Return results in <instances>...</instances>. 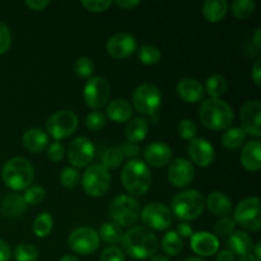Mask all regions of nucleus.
<instances>
[{"label":"nucleus","instance_id":"nucleus-1","mask_svg":"<svg viewBox=\"0 0 261 261\" xmlns=\"http://www.w3.org/2000/svg\"><path fill=\"white\" fill-rule=\"evenodd\" d=\"M122 247L125 252L138 260L152 257L158 249L155 234L147 227H134L122 236Z\"/></svg>","mask_w":261,"mask_h":261},{"label":"nucleus","instance_id":"nucleus-2","mask_svg":"<svg viewBox=\"0 0 261 261\" xmlns=\"http://www.w3.org/2000/svg\"><path fill=\"white\" fill-rule=\"evenodd\" d=\"M233 110L221 98H208L199 109V119L201 124L214 132L228 129L233 121Z\"/></svg>","mask_w":261,"mask_h":261},{"label":"nucleus","instance_id":"nucleus-3","mask_svg":"<svg viewBox=\"0 0 261 261\" xmlns=\"http://www.w3.org/2000/svg\"><path fill=\"white\" fill-rule=\"evenodd\" d=\"M121 182L125 190L133 195H144L152 184V173L145 162L132 160L121 171Z\"/></svg>","mask_w":261,"mask_h":261},{"label":"nucleus","instance_id":"nucleus-4","mask_svg":"<svg viewBox=\"0 0 261 261\" xmlns=\"http://www.w3.org/2000/svg\"><path fill=\"white\" fill-rule=\"evenodd\" d=\"M5 185L14 191H22L30 188L35 177V170L30 161L22 157H14L8 161L2 171Z\"/></svg>","mask_w":261,"mask_h":261},{"label":"nucleus","instance_id":"nucleus-5","mask_svg":"<svg viewBox=\"0 0 261 261\" xmlns=\"http://www.w3.org/2000/svg\"><path fill=\"white\" fill-rule=\"evenodd\" d=\"M204 196L196 190H185L178 193L171 203V213L182 221H194L204 211Z\"/></svg>","mask_w":261,"mask_h":261},{"label":"nucleus","instance_id":"nucleus-6","mask_svg":"<svg viewBox=\"0 0 261 261\" xmlns=\"http://www.w3.org/2000/svg\"><path fill=\"white\" fill-rule=\"evenodd\" d=\"M110 217L120 227L134 224L140 216V204L130 195H119L112 200L109 209Z\"/></svg>","mask_w":261,"mask_h":261},{"label":"nucleus","instance_id":"nucleus-7","mask_svg":"<svg viewBox=\"0 0 261 261\" xmlns=\"http://www.w3.org/2000/svg\"><path fill=\"white\" fill-rule=\"evenodd\" d=\"M111 184V176L106 167L97 163L88 166L82 177V185L84 191L92 198H101L109 191Z\"/></svg>","mask_w":261,"mask_h":261},{"label":"nucleus","instance_id":"nucleus-8","mask_svg":"<svg viewBox=\"0 0 261 261\" xmlns=\"http://www.w3.org/2000/svg\"><path fill=\"white\" fill-rule=\"evenodd\" d=\"M162 103V93L154 84L144 83L138 86L133 92V105L139 114L153 115Z\"/></svg>","mask_w":261,"mask_h":261},{"label":"nucleus","instance_id":"nucleus-9","mask_svg":"<svg viewBox=\"0 0 261 261\" xmlns=\"http://www.w3.org/2000/svg\"><path fill=\"white\" fill-rule=\"evenodd\" d=\"M234 222L247 231H259L261 228L260 199L256 196L246 198L237 204L234 209Z\"/></svg>","mask_w":261,"mask_h":261},{"label":"nucleus","instance_id":"nucleus-10","mask_svg":"<svg viewBox=\"0 0 261 261\" xmlns=\"http://www.w3.org/2000/svg\"><path fill=\"white\" fill-rule=\"evenodd\" d=\"M78 127V117L71 110H60L54 112L46 122L47 133L56 140L70 137Z\"/></svg>","mask_w":261,"mask_h":261},{"label":"nucleus","instance_id":"nucleus-11","mask_svg":"<svg viewBox=\"0 0 261 261\" xmlns=\"http://www.w3.org/2000/svg\"><path fill=\"white\" fill-rule=\"evenodd\" d=\"M111 93V87L103 76H93L84 86L83 97L88 107L99 110L107 103Z\"/></svg>","mask_w":261,"mask_h":261},{"label":"nucleus","instance_id":"nucleus-12","mask_svg":"<svg viewBox=\"0 0 261 261\" xmlns=\"http://www.w3.org/2000/svg\"><path fill=\"white\" fill-rule=\"evenodd\" d=\"M68 245L75 254L91 255L99 247V236L91 227H79L70 233Z\"/></svg>","mask_w":261,"mask_h":261},{"label":"nucleus","instance_id":"nucleus-13","mask_svg":"<svg viewBox=\"0 0 261 261\" xmlns=\"http://www.w3.org/2000/svg\"><path fill=\"white\" fill-rule=\"evenodd\" d=\"M140 217L148 229L165 231L172 224V213L170 208L162 203H150L145 205L143 211H140Z\"/></svg>","mask_w":261,"mask_h":261},{"label":"nucleus","instance_id":"nucleus-14","mask_svg":"<svg viewBox=\"0 0 261 261\" xmlns=\"http://www.w3.org/2000/svg\"><path fill=\"white\" fill-rule=\"evenodd\" d=\"M94 158V145L88 138L78 137L69 144L68 160L74 168L88 166Z\"/></svg>","mask_w":261,"mask_h":261},{"label":"nucleus","instance_id":"nucleus-15","mask_svg":"<svg viewBox=\"0 0 261 261\" xmlns=\"http://www.w3.org/2000/svg\"><path fill=\"white\" fill-rule=\"evenodd\" d=\"M260 115H261V102L259 99H252V101L245 102L241 107L240 112V120H241V129L245 134H249L251 137L260 138Z\"/></svg>","mask_w":261,"mask_h":261},{"label":"nucleus","instance_id":"nucleus-16","mask_svg":"<svg viewBox=\"0 0 261 261\" xmlns=\"http://www.w3.org/2000/svg\"><path fill=\"white\" fill-rule=\"evenodd\" d=\"M137 40L130 33L119 32L109 38L106 43V50L112 58L125 59L137 51Z\"/></svg>","mask_w":261,"mask_h":261},{"label":"nucleus","instance_id":"nucleus-17","mask_svg":"<svg viewBox=\"0 0 261 261\" xmlns=\"http://www.w3.org/2000/svg\"><path fill=\"white\" fill-rule=\"evenodd\" d=\"M168 180L176 188H186L195 176L194 165L186 158H176L168 167Z\"/></svg>","mask_w":261,"mask_h":261},{"label":"nucleus","instance_id":"nucleus-18","mask_svg":"<svg viewBox=\"0 0 261 261\" xmlns=\"http://www.w3.org/2000/svg\"><path fill=\"white\" fill-rule=\"evenodd\" d=\"M188 154L193 163L199 167H208L213 163L216 153L211 143L204 138H195L190 140L188 147Z\"/></svg>","mask_w":261,"mask_h":261},{"label":"nucleus","instance_id":"nucleus-19","mask_svg":"<svg viewBox=\"0 0 261 261\" xmlns=\"http://www.w3.org/2000/svg\"><path fill=\"white\" fill-rule=\"evenodd\" d=\"M191 250L200 257H208L217 254L219 249V241L214 234L209 232L193 233L190 241Z\"/></svg>","mask_w":261,"mask_h":261},{"label":"nucleus","instance_id":"nucleus-20","mask_svg":"<svg viewBox=\"0 0 261 261\" xmlns=\"http://www.w3.org/2000/svg\"><path fill=\"white\" fill-rule=\"evenodd\" d=\"M172 158V149L163 142H154L144 150L145 162L153 167H165Z\"/></svg>","mask_w":261,"mask_h":261},{"label":"nucleus","instance_id":"nucleus-21","mask_svg":"<svg viewBox=\"0 0 261 261\" xmlns=\"http://www.w3.org/2000/svg\"><path fill=\"white\" fill-rule=\"evenodd\" d=\"M176 92L182 101L188 103H195L203 99L205 94L203 84L194 78H184L176 86Z\"/></svg>","mask_w":261,"mask_h":261},{"label":"nucleus","instance_id":"nucleus-22","mask_svg":"<svg viewBox=\"0 0 261 261\" xmlns=\"http://www.w3.org/2000/svg\"><path fill=\"white\" fill-rule=\"evenodd\" d=\"M261 145L259 140H251L246 143L241 152V163L247 171L257 172L261 168Z\"/></svg>","mask_w":261,"mask_h":261},{"label":"nucleus","instance_id":"nucleus-23","mask_svg":"<svg viewBox=\"0 0 261 261\" xmlns=\"http://www.w3.org/2000/svg\"><path fill=\"white\" fill-rule=\"evenodd\" d=\"M23 147L32 153H40L46 149L48 144V137L43 130L32 127L25 130L22 137Z\"/></svg>","mask_w":261,"mask_h":261},{"label":"nucleus","instance_id":"nucleus-24","mask_svg":"<svg viewBox=\"0 0 261 261\" xmlns=\"http://www.w3.org/2000/svg\"><path fill=\"white\" fill-rule=\"evenodd\" d=\"M227 247L228 251L237 256L251 254L252 251V239L244 231H234L227 240Z\"/></svg>","mask_w":261,"mask_h":261},{"label":"nucleus","instance_id":"nucleus-25","mask_svg":"<svg viewBox=\"0 0 261 261\" xmlns=\"http://www.w3.org/2000/svg\"><path fill=\"white\" fill-rule=\"evenodd\" d=\"M27 204L19 194H9L0 204V213L7 218H17L24 213Z\"/></svg>","mask_w":261,"mask_h":261},{"label":"nucleus","instance_id":"nucleus-26","mask_svg":"<svg viewBox=\"0 0 261 261\" xmlns=\"http://www.w3.org/2000/svg\"><path fill=\"white\" fill-rule=\"evenodd\" d=\"M106 115L114 122H126L133 115V106L124 98L114 99L107 106Z\"/></svg>","mask_w":261,"mask_h":261},{"label":"nucleus","instance_id":"nucleus-27","mask_svg":"<svg viewBox=\"0 0 261 261\" xmlns=\"http://www.w3.org/2000/svg\"><path fill=\"white\" fill-rule=\"evenodd\" d=\"M205 204L214 216L226 217L232 211L231 199L221 191H213V193L209 194Z\"/></svg>","mask_w":261,"mask_h":261},{"label":"nucleus","instance_id":"nucleus-28","mask_svg":"<svg viewBox=\"0 0 261 261\" xmlns=\"http://www.w3.org/2000/svg\"><path fill=\"white\" fill-rule=\"evenodd\" d=\"M148 130H149V125H148L147 120L144 117H135L127 122L126 127H125V137L130 143L137 144L145 139Z\"/></svg>","mask_w":261,"mask_h":261},{"label":"nucleus","instance_id":"nucleus-29","mask_svg":"<svg viewBox=\"0 0 261 261\" xmlns=\"http://www.w3.org/2000/svg\"><path fill=\"white\" fill-rule=\"evenodd\" d=\"M228 3L226 0H206L203 5V14L211 23H218L226 17Z\"/></svg>","mask_w":261,"mask_h":261},{"label":"nucleus","instance_id":"nucleus-30","mask_svg":"<svg viewBox=\"0 0 261 261\" xmlns=\"http://www.w3.org/2000/svg\"><path fill=\"white\" fill-rule=\"evenodd\" d=\"M161 247L168 256H177L184 249L182 239L176 233V231H168L161 241Z\"/></svg>","mask_w":261,"mask_h":261},{"label":"nucleus","instance_id":"nucleus-31","mask_svg":"<svg viewBox=\"0 0 261 261\" xmlns=\"http://www.w3.org/2000/svg\"><path fill=\"white\" fill-rule=\"evenodd\" d=\"M246 142V134L241 127H229L222 135V144L228 149H237Z\"/></svg>","mask_w":261,"mask_h":261},{"label":"nucleus","instance_id":"nucleus-32","mask_svg":"<svg viewBox=\"0 0 261 261\" xmlns=\"http://www.w3.org/2000/svg\"><path fill=\"white\" fill-rule=\"evenodd\" d=\"M204 89L211 96V98H219V97L223 96L227 92L228 83H227V79L223 75L214 74V75L209 76L206 79V86Z\"/></svg>","mask_w":261,"mask_h":261},{"label":"nucleus","instance_id":"nucleus-33","mask_svg":"<svg viewBox=\"0 0 261 261\" xmlns=\"http://www.w3.org/2000/svg\"><path fill=\"white\" fill-rule=\"evenodd\" d=\"M98 236L107 244H117L122 240L124 231H122V227H120L115 222H106L99 228Z\"/></svg>","mask_w":261,"mask_h":261},{"label":"nucleus","instance_id":"nucleus-34","mask_svg":"<svg viewBox=\"0 0 261 261\" xmlns=\"http://www.w3.org/2000/svg\"><path fill=\"white\" fill-rule=\"evenodd\" d=\"M54 221L53 217L48 213H41L40 216H37L33 221L32 229L33 233H35L36 237H40V239H43L47 234H50V232L53 231Z\"/></svg>","mask_w":261,"mask_h":261},{"label":"nucleus","instance_id":"nucleus-35","mask_svg":"<svg viewBox=\"0 0 261 261\" xmlns=\"http://www.w3.org/2000/svg\"><path fill=\"white\" fill-rule=\"evenodd\" d=\"M124 162V155H122L121 150L119 147H110L109 149L105 150L103 155H102V163L101 165L103 167H106L107 170H115L119 166H121V163Z\"/></svg>","mask_w":261,"mask_h":261},{"label":"nucleus","instance_id":"nucleus-36","mask_svg":"<svg viewBox=\"0 0 261 261\" xmlns=\"http://www.w3.org/2000/svg\"><path fill=\"white\" fill-rule=\"evenodd\" d=\"M231 10L239 19H247L254 13L255 3L252 0H234L231 4Z\"/></svg>","mask_w":261,"mask_h":261},{"label":"nucleus","instance_id":"nucleus-37","mask_svg":"<svg viewBox=\"0 0 261 261\" xmlns=\"http://www.w3.org/2000/svg\"><path fill=\"white\" fill-rule=\"evenodd\" d=\"M138 58L144 65H155L161 60V51L153 45H144L138 51Z\"/></svg>","mask_w":261,"mask_h":261},{"label":"nucleus","instance_id":"nucleus-38","mask_svg":"<svg viewBox=\"0 0 261 261\" xmlns=\"http://www.w3.org/2000/svg\"><path fill=\"white\" fill-rule=\"evenodd\" d=\"M15 261H37L38 251L33 245L20 244L14 250Z\"/></svg>","mask_w":261,"mask_h":261},{"label":"nucleus","instance_id":"nucleus-39","mask_svg":"<svg viewBox=\"0 0 261 261\" xmlns=\"http://www.w3.org/2000/svg\"><path fill=\"white\" fill-rule=\"evenodd\" d=\"M46 191L42 186H30L28 189H25V193L23 195L25 204L27 205H37V204L42 203L45 200Z\"/></svg>","mask_w":261,"mask_h":261},{"label":"nucleus","instance_id":"nucleus-40","mask_svg":"<svg viewBox=\"0 0 261 261\" xmlns=\"http://www.w3.org/2000/svg\"><path fill=\"white\" fill-rule=\"evenodd\" d=\"M236 226L237 224L233 218L223 217V218H221L216 224H214V232H216L217 236L219 237H229L234 231H236Z\"/></svg>","mask_w":261,"mask_h":261},{"label":"nucleus","instance_id":"nucleus-41","mask_svg":"<svg viewBox=\"0 0 261 261\" xmlns=\"http://www.w3.org/2000/svg\"><path fill=\"white\" fill-rule=\"evenodd\" d=\"M74 71L81 78H89L94 71V64L89 58H79L74 63Z\"/></svg>","mask_w":261,"mask_h":261},{"label":"nucleus","instance_id":"nucleus-42","mask_svg":"<svg viewBox=\"0 0 261 261\" xmlns=\"http://www.w3.org/2000/svg\"><path fill=\"white\" fill-rule=\"evenodd\" d=\"M81 176L76 168L74 167H66L61 171L60 173V182L64 188L66 189H73L78 185Z\"/></svg>","mask_w":261,"mask_h":261},{"label":"nucleus","instance_id":"nucleus-43","mask_svg":"<svg viewBox=\"0 0 261 261\" xmlns=\"http://www.w3.org/2000/svg\"><path fill=\"white\" fill-rule=\"evenodd\" d=\"M178 135L185 140H193L195 139V135L198 133V126L195 122L190 119L181 120L180 124L177 126Z\"/></svg>","mask_w":261,"mask_h":261},{"label":"nucleus","instance_id":"nucleus-44","mask_svg":"<svg viewBox=\"0 0 261 261\" xmlns=\"http://www.w3.org/2000/svg\"><path fill=\"white\" fill-rule=\"evenodd\" d=\"M86 125L88 129L93 130V132L103 129V126L106 125V116L99 111H92L91 114L87 115Z\"/></svg>","mask_w":261,"mask_h":261},{"label":"nucleus","instance_id":"nucleus-45","mask_svg":"<svg viewBox=\"0 0 261 261\" xmlns=\"http://www.w3.org/2000/svg\"><path fill=\"white\" fill-rule=\"evenodd\" d=\"M111 0H83L82 2V5L92 13L105 12V10L111 7Z\"/></svg>","mask_w":261,"mask_h":261},{"label":"nucleus","instance_id":"nucleus-46","mask_svg":"<svg viewBox=\"0 0 261 261\" xmlns=\"http://www.w3.org/2000/svg\"><path fill=\"white\" fill-rule=\"evenodd\" d=\"M12 45V33L5 23L0 22V55L7 53Z\"/></svg>","mask_w":261,"mask_h":261},{"label":"nucleus","instance_id":"nucleus-47","mask_svg":"<svg viewBox=\"0 0 261 261\" xmlns=\"http://www.w3.org/2000/svg\"><path fill=\"white\" fill-rule=\"evenodd\" d=\"M47 158L53 162H59L64 158V154H65V148H64L63 143L60 142H54L51 143L47 147Z\"/></svg>","mask_w":261,"mask_h":261},{"label":"nucleus","instance_id":"nucleus-48","mask_svg":"<svg viewBox=\"0 0 261 261\" xmlns=\"http://www.w3.org/2000/svg\"><path fill=\"white\" fill-rule=\"evenodd\" d=\"M99 261H125V255L119 247L110 246L103 250Z\"/></svg>","mask_w":261,"mask_h":261},{"label":"nucleus","instance_id":"nucleus-49","mask_svg":"<svg viewBox=\"0 0 261 261\" xmlns=\"http://www.w3.org/2000/svg\"><path fill=\"white\" fill-rule=\"evenodd\" d=\"M120 150H121L122 155L125 157H129V158H135L140 154V147L139 145L134 144V143H122L121 147H119Z\"/></svg>","mask_w":261,"mask_h":261},{"label":"nucleus","instance_id":"nucleus-50","mask_svg":"<svg viewBox=\"0 0 261 261\" xmlns=\"http://www.w3.org/2000/svg\"><path fill=\"white\" fill-rule=\"evenodd\" d=\"M25 7H28L30 9L32 10H42L43 8L47 7L48 4H50V2L48 0H27V2H24Z\"/></svg>","mask_w":261,"mask_h":261},{"label":"nucleus","instance_id":"nucleus-51","mask_svg":"<svg viewBox=\"0 0 261 261\" xmlns=\"http://www.w3.org/2000/svg\"><path fill=\"white\" fill-rule=\"evenodd\" d=\"M176 233L181 237V239H188V237L193 236V227L188 223H180L177 226V231Z\"/></svg>","mask_w":261,"mask_h":261},{"label":"nucleus","instance_id":"nucleus-52","mask_svg":"<svg viewBox=\"0 0 261 261\" xmlns=\"http://www.w3.org/2000/svg\"><path fill=\"white\" fill-rule=\"evenodd\" d=\"M251 76H252V81L255 82L257 87L261 86V60H256L255 61L254 66H252V71H251Z\"/></svg>","mask_w":261,"mask_h":261},{"label":"nucleus","instance_id":"nucleus-53","mask_svg":"<svg viewBox=\"0 0 261 261\" xmlns=\"http://www.w3.org/2000/svg\"><path fill=\"white\" fill-rule=\"evenodd\" d=\"M12 256V251L8 244L3 240H0V261H9Z\"/></svg>","mask_w":261,"mask_h":261},{"label":"nucleus","instance_id":"nucleus-54","mask_svg":"<svg viewBox=\"0 0 261 261\" xmlns=\"http://www.w3.org/2000/svg\"><path fill=\"white\" fill-rule=\"evenodd\" d=\"M115 4L122 9H133V8L140 5V2H138V0H116Z\"/></svg>","mask_w":261,"mask_h":261},{"label":"nucleus","instance_id":"nucleus-55","mask_svg":"<svg viewBox=\"0 0 261 261\" xmlns=\"http://www.w3.org/2000/svg\"><path fill=\"white\" fill-rule=\"evenodd\" d=\"M216 261H236V260H234V255L232 254V252H229L228 250H223V251L218 252Z\"/></svg>","mask_w":261,"mask_h":261},{"label":"nucleus","instance_id":"nucleus-56","mask_svg":"<svg viewBox=\"0 0 261 261\" xmlns=\"http://www.w3.org/2000/svg\"><path fill=\"white\" fill-rule=\"evenodd\" d=\"M252 40H254L255 46H256L257 50L261 48V28H256L254 32V36H252Z\"/></svg>","mask_w":261,"mask_h":261},{"label":"nucleus","instance_id":"nucleus-57","mask_svg":"<svg viewBox=\"0 0 261 261\" xmlns=\"http://www.w3.org/2000/svg\"><path fill=\"white\" fill-rule=\"evenodd\" d=\"M239 261H257V259L252 254H247L244 255V256H240Z\"/></svg>","mask_w":261,"mask_h":261},{"label":"nucleus","instance_id":"nucleus-58","mask_svg":"<svg viewBox=\"0 0 261 261\" xmlns=\"http://www.w3.org/2000/svg\"><path fill=\"white\" fill-rule=\"evenodd\" d=\"M59 261H79V259L75 256V255L68 254V255H64V256Z\"/></svg>","mask_w":261,"mask_h":261},{"label":"nucleus","instance_id":"nucleus-59","mask_svg":"<svg viewBox=\"0 0 261 261\" xmlns=\"http://www.w3.org/2000/svg\"><path fill=\"white\" fill-rule=\"evenodd\" d=\"M149 261H170V259L166 256H162V255H153Z\"/></svg>","mask_w":261,"mask_h":261},{"label":"nucleus","instance_id":"nucleus-60","mask_svg":"<svg viewBox=\"0 0 261 261\" xmlns=\"http://www.w3.org/2000/svg\"><path fill=\"white\" fill-rule=\"evenodd\" d=\"M260 247H261V244L259 242V244H256V247H255V255L254 256L256 257L257 261L261 260V252H260Z\"/></svg>","mask_w":261,"mask_h":261},{"label":"nucleus","instance_id":"nucleus-61","mask_svg":"<svg viewBox=\"0 0 261 261\" xmlns=\"http://www.w3.org/2000/svg\"><path fill=\"white\" fill-rule=\"evenodd\" d=\"M184 261H205V260H203L201 257H189V259H185Z\"/></svg>","mask_w":261,"mask_h":261}]
</instances>
